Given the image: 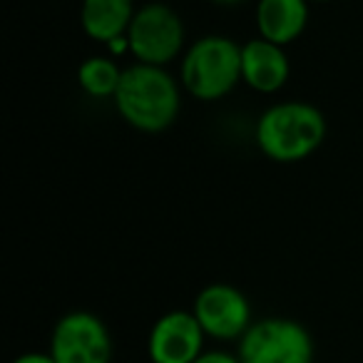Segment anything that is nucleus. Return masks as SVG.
<instances>
[{
    "instance_id": "nucleus-1",
    "label": "nucleus",
    "mask_w": 363,
    "mask_h": 363,
    "mask_svg": "<svg viewBox=\"0 0 363 363\" xmlns=\"http://www.w3.org/2000/svg\"><path fill=\"white\" fill-rule=\"evenodd\" d=\"M115 107L135 130L162 132L179 115V87L164 67L137 62L122 70Z\"/></svg>"
},
{
    "instance_id": "nucleus-2",
    "label": "nucleus",
    "mask_w": 363,
    "mask_h": 363,
    "mask_svg": "<svg viewBox=\"0 0 363 363\" xmlns=\"http://www.w3.org/2000/svg\"><path fill=\"white\" fill-rule=\"evenodd\" d=\"M326 120L321 110L308 102H279L269 107L257 125V145L269 160L301 162L321 147Z\"/></svg>"
},
{
    "instance_id": "nucleus-3",
    "label": "nucleus",
    "mask_w": 363,
    "mask_h": 363,
    "mask_svg": "<svg viewBox=\"0 0 363 363\" xmlns=\"http://www.w3.org/2000/svg\"><path fill=\"white\" fill-rule=\"evenodd\" d=\"M242 80V48L224 35L197 40L182 60V85L204 102L222 100Z\"/></svg>"
},
{
    "instance_id": "nucleus-4",
    "label": "nucleus",
    "mask_w": 363,
    "mask_h": 363,
    "mask_svg": "<svg viewBox=\"0 0 363 363\" xmlns=\"http://www.w3.org/2000/svg\"><path fill=\"white\" fill-rule=\"evenodd\" d=\"M242 363H313L308 331L289 318H264L252 323L239 343Z\"/></svg>"
},
{
    "instance_id": "nucleus-5",
    "label": "nucleus",
    "mask_w": 363,
    "mask_h": 363,
    "mask_svg": "<svg viewBox=\"0 0 363 363\" xmlns=\"http://www.w3.org/2000/svg\"><path fill=\"white\" fill-rule=\"evenodd\" d=\"M127 45L135 57L145 65H167L179 55L184 45L182 18L162 3H150L140 8L127 30Z\"/></svg>"
},
{
    "instance_id": "nucleus-6",
    "label": "nucleus",
    "mask_w": 363,
    "mask_h": 363,
    "mask_svg": "<svg viewBox=\"0 0 363 363\" xmlns=\"http://www.w3.org/2000/svg\"><path fill=\"white\" fill-rule=\"evenodd\" d=\"M50 356L55 363H110V333L95 313L72 311L52 331Z\"/></svg>"
},
{
    "instance_id": "nucleus-7",
    "label": "nucleus",
    "mask_w": 363,
    "mask_h": 363,
    "mask_svg": "<svg viewBox=\"0 0 363 363\" xmlns=\"http://www.w3.org/2000/svg\"><path fill=\"white\" fill-rule=\"evenodd\" d=\"M194 316H197L199 326L204 333L222 341H232L249 331L252 326V308L249 301L239 289L229 286V284H212V286L202 289L194 301Z\"/></svg>"
},
{
    "instance_id": "nucleus-8",
    "label": "nucleus",
    "mask_w": 363,
    "mask_h": 363,
    "mask_svg": "<svg viewBox=\"0 0 363 363\" xmlns=\"http://www.w3.org/2000/svg\"><path fill=\"white\" fill-rule=\"evenodd\" d=\"M204 328L189 311H169L152 326L150 358L152 363H194L202 356Z\"/></svg>"
},
{
    "instance_id": "nucleus-9",
    "label": "nucleus",
    "mask_w": 363,
    "mask_h": 363,
    "mask_svg": "<svg viewBox=\"0 0 363 363\" xmlns=\"http://www.w3.org/2000/svg\"><path fill=\"white\" fill-rule=\"evenodd\" d=\"M289 57L281 45L264 38L242 45V80L257 92H277L289 80Z\"/></svg>"
},
{
    "instance_id": "nucleus-10",
    "label": "nucleus",
    "mask_w": 363,
    "mask_h": 363,
    "mask_svg": "<svg viewBox=\"0 0 363 363\" xmlns=\"http://www.w3.org/2000/svg\"><path fill=\"white\" fill-rule=\"evenodd\" d=\"M308 23L306 0H259L257 28L259 35L277 45L294 43Z\"/></svg>"
},
{
    "instance_id": "nucleus-11",
    "label": "nucleus",
    "mask_w": 363,
    "mask_h": 363,
    "mask_svg": "<svg viewBox=\"0 0 363 363\" xmlns=\"http://www.w3.org/2000/svg\"><path fill=\"white\" fill-rule=\"evenodd\" d=\"M135 13L132 0H82L80 23L92 40L115 43L122 33L130 30Z\"/></svg>"
},
{
    "instance_id": "nucleus-12",
    "label": "nucleus",
    "mask_w": 363,
    "mask_h": 363,
    "mask_svg": "<svg viewBox=\"0 0 363 363\" xmlns=\"http://www.w3.org/2000/svg\"><path fill=\"white\" fill-rule=\"evenodd\" d=\"M122 70L107 57H90L77 70V82L90 97H115Z\"/></svg>"
},
{
    "instance_id": "nucleus-13",
    "label": "nucleus",
    "mask_w": 363,
    "mask_h": 363,
    "mask_svg": "<svg viewBox=\"0 0 363 363\" xmlns=\"http://www.w3.org/2000/svg\"><path fill=\"white\" fill-rule=\"evenodd\" d=\"M194 363H242V361L224 351H209V353H202Z\"/></svg>"
},
{
    "instance_id": "nucleus-14",
    "label": "nucleus",
    "mask_w": 363,
    "mask_h": 363,
    "mask_svg": "<svg viewBox=\"0 0 363 363\" xmlns=\"http://www.w3.org/2000/svg\"><path fill=\"white\" fill-rule=\"evenodd\" d=\"M13 363H55L50 353H26V356L16 358Z\"/></svg>"
},
{
    "instance_id": "nucleus-15",
    "label": "nucleus",
    "mask_w": 363,
    "mask_h": 363,
    "mask_svg": "<svg viewBox=\"0 0 363 363\" xmlns=\"http://www.w3.org/2000/svg\"><path fill=\"white\" fill-rule=\"evenodd\" d=\"M212 3H219V6H237L242 0H212Z\"/></svg>"
},
{
    "instance_id": "nucleus-16",
    "label": "nucleus",
    "mask_w": 363,
    "mask_h": 363,
    "mask_svg": "<svg viewBox=\"0 0 363 363\" xmlns=\"http://www.w3.org/2000/svg\"><path fill=\"white\" fill-rule=\"evenodd\" d=\"M316 3H331V0H316Z\"/></svg>"
}]
</instances>
